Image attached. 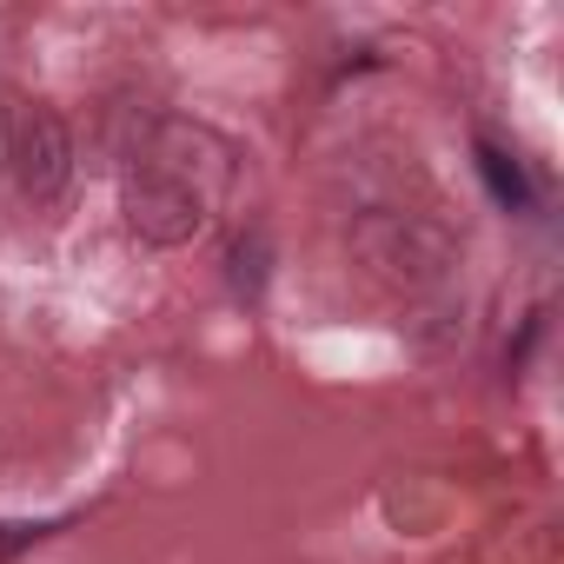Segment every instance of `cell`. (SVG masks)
I'll list each match as a JSON object with an SVG mask.
<instances>
[{
  "mask_svg": "<svg viewBox=\"0 0 564 564\" xmlns=\"http://www.w3.org/2000/svg\"><path fill=\"white\" fill-rule=\"evenodd\" d=\"M478 173H485V186H491V199L498 206H531V180H524V166L511 160V153H498V147H478Z\"/></svg>",
  "mask_w": 564,
  "mask_h": 564,
  "instance_id": "obj_3",
  "label": "cell"
},
{
  "mask_svg": "<svg viewBox=\"0 0 564 564\" xmlns=\"http://www.w3.org/2000/svg\"><path fill=\"white\" fill-rule=\"evenodd\" d=\"M14 160H21V186H28V199H54V193L67 186V160H74V147H67V127H61V113L34 107V113L21 120Z\"/></svg>",
  "mask_w": 564,
  "mask_h": 564,
  "instance_id": "obj_2",
  "label": "cell"
},
{
  "mask_svg": "<svg viewBox=\"0 0 564 564\" xmlns=\"http://www.w3.org/2000/svg\"><path fill=\"white\" fill-rule=\"evenodd\" d=\"M127 219L133 232H147L153 246H180L199 232V193L186 180H166V173H147L133 193H127Z\"/></svg>",
  "mask_w": 564,
  "mask_h": 564,
  "instance_id": "obj_1",
  "label": "cell"
}]
</instances>
